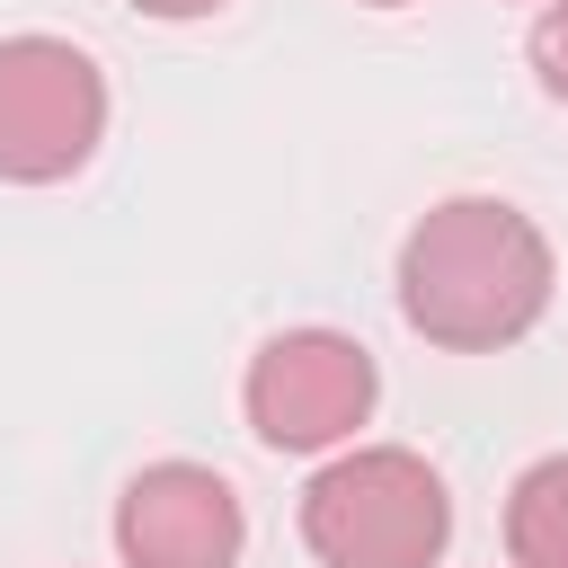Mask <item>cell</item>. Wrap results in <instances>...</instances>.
Masks as SVG:
<instances>
[{
	"label": "cell",
	"instance_id": "obj_2",
	"mask_svg": "<svg viewBox=\"0 0 568 568\" xmlns=\"http://www.w3.org/2000/svg\"><path fill=\"white\" fill-rule=\"evenodd\" d=\"M302 541L320 568H435L453 497L408 444H355L302 488Z\"/></svg>",
	"mask_w": 568,
	"mask_h": 568
},
{
	"label": "cell",
	"instance_id": "obj_7",
	"mask_svg": "<svg viewBox=\"0 0 568 568\" xmlns=\"http://www.w3.org/2000/svg\"><path fill=\"white\" fill-rule=\"evenodd\" d=\"M532 71H541V89L568 106V0L541 9V27H532Z\"/></svg>",
	"mask_w": 568,
	"mask_h": 568
},
{
	"label": "cell",
	"instance_id": "obj_9",
	"mask_svg": "<svg viewBox=\"0 0 568 568\" xmlns=\"http://www.w3.org/2000/svg\"><path fill=\"white\" fill-rule=\"evenodd\" d=\"M364 9H408V0H364Z\"/></svg>",
	"mask_w": 568,
	"mask_h": 568
},
{
	"label": "cell",
	"instance_id": "obj_4",
	"mask_svg": "<svg viewBox=\"0 0 568 568\" xmlns=\"http://www.w3.org/2000/svg\"><path fill=\"white\" fill-rule=\"evenodd\" d=\"M373 355L346 328H284L248 355L240 408L266 453H328L373 417Z\"/></svg>",
	"mask_w": 568,
	"mask_h": 568
},
{
	"label": "cell",
	"instance_id": "obj_1",
	"mask_svg": "<svg viewBox=\"0 0 568 568\" xmlns=\"http://www.w3.org/2000/svg\"><path fill=\"white\" fill-rule=\"evenodd\" d=\"M399 311L426 346L497 355L550 311V240L506 195H444L399 240Z\"/></svg>",
	"mask_w": 568,
	"mask_h": 568
},
{
	"label": "cell",
	"instance_id": "obj_5",
	"mask_svg": "<svg viewBox=\"0 0 568 568\" xmlns=\"http://www.w3.org/2000/svg\"><path fill=\"white\" fill-rule=\"evenodd\" d=\"M248 515L222 470L204 462H151L115 497V550L124 568H240Z\"/></svg>",
	"mask_w": 568,
	"mask_h": 568
},
{
	"label": "cell",
	"instance_id": "obj_6",
	"mask_svg": "<svg viewBox=\"0 0 568 568\" xmlns=\"http://www.w3.org/2000/svg\"><path fill=\"white\" fill-rule=\"evenodd\" d=\"M506 559L515 568H568V453L532 462L506 497Z\"/></svg>",
	"mask_w": 568,
	"mask_h": 568
},
{
	"label": "cell",
	"instance_id": "obj_8",
	"mask_svg": "<svg viewBox=\"0 0 568 568\" xmlns=\"http://www.w3.org/2000/svg\"><path fill=\"white\" fill-rule=\"evenodd\" d=\"M142 18H213V9H231V0H133Z\"/></svg>",
	"mask_w": 568,
	"mask_h": 568
},
{
	"label": "cell",
	"instance_id": "obj_3",
	"mask_svg": "<svg viewBox=\"0 0 568 568\" xmlns=\"http://www.w3.org/2000/svg\"><path fill=\"white\" fill-rule=\"evenodd\" d=\"M106 142V80L62 36H0V178L53 186Z\"/></svg>",
	"mask_w": 568,
	"mask_h": 568
}]
</instances>
